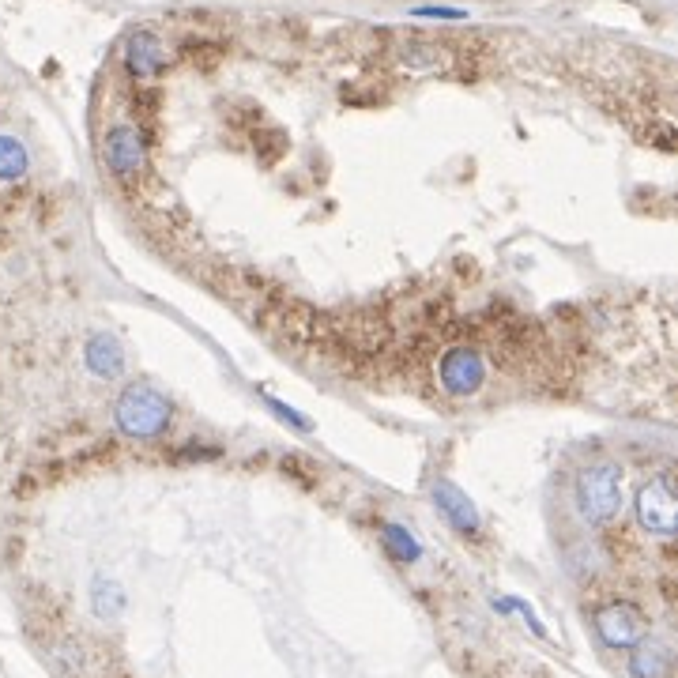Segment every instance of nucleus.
<instances>
[{
    "instance_id": "1",
    "label": "nucleus",
    "mask_w": 678,
    "mask_h": 678,
    "mask_svg": "<svg viewBox=\"0 0 678 678\" xmlns=\"http://www.w3.org/2000/svg\"><path fill=\"white\" fill-rule=\"evenodd\" d=\"M117 430L129 437H155L170 426V400L151 385H129L113 407Z\"/></svg>"
},
{
    "instance_id": "2",
    "label": "nucleus",
    "mask_w": 678,
    "mask_h": 678,
    "mask_svg": "<svg viewBox=\"0 0 678 678\" xmlns=\"http://www.w3.org/2000/svg\"><path fill=\"white\" fill-rule=\"evenodd\" d=\"M577 509L588 524H611L622 509V471L614 464H592L577 479Z\"/></svg>"
},
{
    "instance_id": "3",
    "label": "nucleus",
    "mask_w": 678,
    "mask_h": 678,
    "mask_svg": "<svg viewBox=\"0 0 678 678\" xmlns=\"http://www.w3.org/2000/svg\"><path fill=\"white\" fill-rule=\"evenodd\" d=\"M675 517H678V505H675V483H671V475L648 479V483L637 490V520H641V528L652 535H671L675 532Z\"/></svg>"
},
{
    "instance_id": "4",
    "label": "nucleus",
    "mask_w": 678,
    "mask_h": 678,
    "mask_svg": "<svg viewBox=\"0 0 678 678\" xmlns=\"http://www.w3.org/2000/svg\"><path fill=\"white\" fill-rule=\"evenodd\" d=\"M596 633L611 648H637L648 637V618L633 603H607L596 611Z\"/></svg>"
},
{
    "instance_id": "5",
    "label": "nucleus",
    "mask_w": 678,
    "mask_h": 678,
    "mask_svg": "<svg viewBox=\"0 0 678 678\" xmlns=\"http://www.w3.org/2000/svg\"><path fill=\"white\" fill-rule=\"evenodd\" d=\"M106 166H110L121 181L140 178L147 166L144 132L136 129V125H117V129L106 136Z\"/></svg>"
},
{
    "instance_id": "6",
    "label": "nucleus",
    "mask_w": 678,
    "mask_h": 678,
    "mask_svg": "<svg viewBox=\"0 0 678 678\" xmlns=\"http://www.w3.org/2000/svg\"><path fill=\"white\" fill-rule=\"evenodd\" d=\"M441 385L449 388L452 396H471L475 388L483 385V358H479V351H471V347H452V351H445V358H441Z\"/></svg>"
},
{
    "instance_id": "7",
    "label": "nucleus",
    "mask_w": 678,
    "mask_h": 678,
    "mask_svg": "<svg viewBox=\"0 0 678 678\" xmlns=\"http://www.w3.org/2000/svg\"><path fill=\"white\" fill-rule=\"evenodd\" d=\"M434 501H437V509L452 520V528H460V532H479V513H475V505H471L468 494L456 490L449 479H437L434 483Z\"/></svg>"
},
{
    "instance_id": "8",
    "label": "nucleus",
    "mask_w": 678,
    "mask_h": 678,
    "mask_svg": "<svg viewBox=\"0 0 678 678\" xmlns=\"http://www.w3.org/2000/svg\"><path fill=\"white\" fill-rule=\"evenodd\" d=\"M125 65L132 76H155L162 68V42L151 31H136L129 34V46H125Z\"/></svg>"
},
{
    "instance_id": "9",
    "label": "nucleus",
    "mask_w": 678,
    "mask_h": 678,
    "mask_svg": "<svg viewBox=\"0 0 678 678\" xmlns=\"http://www.w3.org/2000/svg\"><path fill=\"white\" fill-rule=\"evenodd\" d=\"M87 366L91 373L98 377H121L125 370V351H121V343L106 332H98V336L87 339Z\"/></svg>"
},
{
    "instance_id": "10",
    "label": "nucleus",
    "mask_w": 678,
    "mask_h": 678,
    "mask_svg": "<svg viewBox=\"0 0 678 678\" xmlns=\"http://www.w3.org/2000/svg\"><path fill=\"white\" fill-rule=\"evenodd\" d=\"M667 648L660 645V641H641V645L633 648V660H630V671L633 678H663V671H667Z\"/></svg>"
},
{
    "instance_id": "11",
    "label": "nucleus",
    "mask_w": 678,
    "mask_h": 678,
    "mask_svg": "<svg viewBox=\"0 0 678 678\" xmlns=\"http://www.w3.org/2000/svg\"><path fill=\"white\" fill-rule=\"evenodd\" d=\"M381 539H385L388 554L396 558V562H419V539L407 532V528H400V524H381Z\"/></svg>"
},
{
    "instance_id": "12",
    "label": "nucleus",
    "mask_w": 678,
    "mask_h": 678,
    "mask_svg": "<svg viewBox=\"0 0 678 678\" xmlns=\"http://www.w3.org/2000/svg\"><path fill=\"white\" fill-rule=\"evenodd\" d=\"M27 166H31L27 147L19 144L16 136H0V178L4 181L23 178V174H27Z\"/></svg>"
},
{
    "instance_id": "13",
    "label": "nucleus",
    "mask_w": 678,
    "mask_h": 678,
    "mask_svg": "<svg viewBox=\"0 0 678 678\" xmlns=\"http://www.w3.org/2000/svg\"><path fill=\"white\" fill-rule=\"evenodd\" d=\"M91 599H95V614L98 618H117L125 611V592L117 588V581H106L98 577L95 588H91Z\"/></svg>"
},
{
    "instance_id": "14",
    "label": "nucleus",
    "mask_w": 678,
    "mask_h": 678,
    "mask_svg": "<svg viewBox=\"0 0 678 678\" xmlns=\"http://www.w3.org/2000/svg\"><path fill=\"white\" fill-rule=\"evenodd\" d=\"M268 407H272V411H275V415H279V419L294 422L298 430H309V419H302V415H298V411H291V407H279V404H275V400H268Z\"/></svg>"
}]
</instances>
